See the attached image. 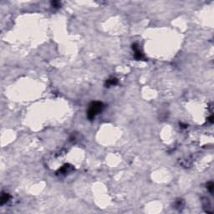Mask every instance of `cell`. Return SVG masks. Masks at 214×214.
Segmentation results:
<instances>
[{"mask_svg": "<svg viewBox=\"0 0 214 214\" xmlns=\"http://www.w3.org/2000/svg\"><path fill=\"white\" fill-rule=\"evenodd\" d=\"M59 2H58V1H53V2H52V5L55 7V8H59Z\"/></svg>", "mask_w": 214, "mask_h": 214, "instance_id": "obj_7", "label": "cell"}, {"mask_svg": "<svg viewBox=\"0 0 214 214\" xmlns=\"http://www.w3.org/2000/svg\"><path fill=\"white\" fill-rule=\"evenodd\" d=\"M9 198H10L9 194L6 193V192H3L2 196H1V199H0V200H1V205H3L4 203H6L9 200Z\"/></svg>", "mask_w": 214, "mask_h": 214, "instance_id": "obj_5", "label": "cell"}, {"mask_svg": "<svg viewBox=\"0 0 214 214\" xmlns=\"http://www.w3.org/2000/svg\"><path fill=\"white\" fill-rule=\"evenodd\" d=\"M103 108H104V105L101 101H94L90 103V105H89V109L87 110L88 119L92 120L96 116V115H98L100 112H101Z\"/></svg>", "mask_w": 214, "mask_h": 214, "instance_id": "obj_1", "label": "cell"}, {"mask_svg": "<svg viewBox=\"0 0 214 214\" xmlns=\"http://www.w3.org/2000/svg\"><path fill=\"white\" fill-rule=\"evenodd\" d=\"M132 49L135 51V58L137 60H141L144 59V55L143 53H142L140 49H139V46L137 44H134L132 45Z\"/></svg>", "mask_w": 214, "mask_h": 214, "instance_id": "obj_2", "label": "cell"}, {"mask_svg": "<svg viewBox=\"0 0 214 214\" xmlns=\"http://www.w3.org/2000/svg\"><path fill=\"white\" fill-rule=\"evenodd\" d=\"M208 120H209V122L210 123H213V116H210L209 117V119H208Z\"/></svg>", "mask_w": 214, "mask_h": 214, "instance_id": "obj_8", "label": "cell"}, {"mask_svg": "<svg viewBox=\"0 0 214 214\" xmlns=\"http://www.w3.org/2000/svg\"><path fill=\"white\" fill-rule=\"evenodd\" d=\"M207 187H208V190L211 192V193H212L213 192V187H214V185L212 183V181H210V182L208 183V185H207Z\"/></svg>", "mask_w": 214, "mask_h": 214, "instance_id": "obj_6", "label": "cell"}, {"mask_svg": "<svg viewBox=\"0 0 214 214\" xmlns=\"http://www.w3.org/2000/svg\"><path fill=\"white\" fill-rule=\"evenodd\" d=\"M180 126H182V128H187V125H184L183 123H180Z\"/></svg>", "mask_w": 214, "mask_h": 214, "instance_id": "obj_9", "label": "cell"}, {"mask_svg": "<svg viewBox=\"0 0 214 214\" xmlns=\"http://www.w3.org/2000/svg\"><path fill=\"white\" fill-rule=\"evenodd\" d=\"M118 84V80L116 78H111V79L107 80L105 82V86L106 87H110L111 85H116Z\"/></svg>", "mask_w": 214, "mask_h": 214, "instance_id": "obj_4", "label": "cell"}, {"mask_svg": "<svg viewBox=\"0 0 214 214\" xmlns=\"http://www.w3.org/2000/svg\"><path fill=\"white\" fill-rule=\"evenodd\" d=\"M72 166H71L70 165H69V164H66V165H65L64 166H62L61 168H60L58 172H57V174L59 175V174H61V175H65V174H67V173H69L71 170H72Z\"/></svg>", "mask_w": 214, "mask_h": 214, "instance_id": "obj_3", "label": "cell"}]
</instances>
